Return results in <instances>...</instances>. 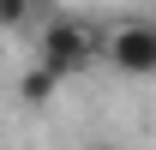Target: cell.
Segmentation results:
<instances>
[{
	"label": "cell",
	"instance_id": "2",
	"mask_svg": "<svg viewBox=\"0 0 156 150\" xmlns=\"http://www.w3.org/2000/svg\"><path fill=\"white\" fill-rule=\"evenodd\" d=\"M102 66H114L120 78H156V18H120V24H108Z\"/></svg>",
	"mask_w": 156,
	"mask_h": 150
},
{
	"label": "cell",
	"instance_id": "5",
	"mask_svg": "<svg viewBox=\"0 0 156 150\" xmlns=\"http://www.w3.org/2000/svg\"><path fill=\"white\" fill-rule=\"evenodd\" d=\"M96 150H120V144H96Z\"/></svg>",
	"mask_w": 156,
	"mask_h": 150
},
{
	"label": "cell",
	"instance_id": "3",
	"mask_svg": "<svg viewBox=\"0 0 156 150\" xmlns=\"http://www.w3.org/2000/svg\"><path fill=\"white\" fill-rule=\"evenodd\" d=\"M60 78H66V72H54L48 60H36V66L24 72V84H18V96H24V102H30V108H42V102H48V96L60 90Z\"/></svg>",
	"mask_w": 156,
	"mask_h": 150
},
{
	"label": "cell",
	"instance_id": "4",
	"mask_svg": "<svg viewBox=\"0 0 156 150\" xmlns=\"http://www.w3.org/2000/svg\"><path fill=\"white\" fill-rule=\"evenodd\" d=\"M0 24L6 30H24L30 24V0H0Z\"/></svg>",
	"mask_w": 156,
	"mask_h": 150
},
{
	"label": "cell",
	"instance_id": "1",
	"mask_svg": "<svg viewBox=\"0 0 156 150\" xmlns=\"http://www.w3.org/2000/svg\"><path fill=\"white\" fill-rule=\"evenodd\" d=\"M102 48H108V24H84V18H48V30H42L36 42V60H48L54 72H90L102 60Z\"/></svg>",
	"mask_w": 156,
	"mask_h": 150
}]
</instances>
